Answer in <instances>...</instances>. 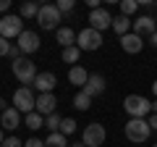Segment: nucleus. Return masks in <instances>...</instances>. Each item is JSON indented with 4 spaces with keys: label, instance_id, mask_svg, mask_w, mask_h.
I'll list each match as a JSON object with an SVG mask.
<instances>
[{
    "label": "nucleus",
    "instance_id": "obj_1",
    "mask_svg": "<svg viewBox=\"0 0 157 147\" xmlns=\"http://www.w3.org/2000/svg\"><path fill=\"white\" fill-rule=\"evenodd\" d=\"M126 139L134 142V145H141V142L149 139L152 134V126L147 124V118H128V124H126Z\"/></svg>",
    "mask_w": 157,
    "mask_h": 147
},
{
    "label": "nucleus",
    "instance_id": "obj_2",
    "mask_svg": "<svg viewBox=\"0 0 157 147\" xmlns=\"http://www.w3.org/2000/svg\"><path fill=\"white\" fill-rule=\"evenodd\" d=\"M123 108L131 118H147V116H152V100H147L141 95H128L123 100Z\"/></svg>",
    "mask_w": 157,
    "mask_h": 147
},
{
    "label": "nucleus",
    "instance_id": "obj_3",
    "mask_svg": "<svg viewBox=\"0 0 157 147\" xmlns=\"http://www.w3.org/2000/svg\"><path fill=\"white\" fill-rule=\"evenodd\" d=\"M63 13L58 11V6H42L37 13V24L39 29H45V32H58L60 29V21H63Z\"/></svg>",
    "mask_w": 157,
    "mask_h": 147
},
{
    "label": "nucleus",
    "instance_id": "obj_4",
    "mask_svg": "<svg viewBox=\"0 0 157 147\" xmlns=\"http://www.w3.org/2000/svg\"><path fill=\"white\" fill-rule=\"evenodd\" d=\"M13 76H16L24 87H29V84H34V79L39 76V71H37V66H34L29 58H18V61H13Z\"/></svg>",
    "mask_w": 157,
    "mask_h": 147
},
{
    "label": "nucleus",
    "instance_id": "obj_5",
    "mask_svg": "<svg viewBox=\"0 0 157 147\" xmlns=\"http://www.w3.org/2000/svg\"><path fill=\"white\" fill-rule=\"evenodd\" d=\"M13 108H16L18 113H34L37 110V97H34V92L29 89V87H18L16 92H13Z\"/></svg>",
    "mask_w": 157,
    "mask_h": 147
},
{
    "label": "nucleus",
    "instance_id": "obj_6",
    "mask_svg": "<svg viewBox=\"0 0 157 147\" xmlns=\"http://www.w3.org/2000/svg\"><path fill=\"white\" fill-rule=\"evenodd\" d=\"M24 34V21L21 16H16V13H6V16L0 18V37H6V40H13V37H21Z\"/></svg>",
    "mask_w": 157,
    "mask_h": 147
},
{
    "label": "nucleus",
    "instance_id": "obj_7",
    "mask_svg": "<svg viewBox=\"0 0 157 147\" xmlns=\"http://www.w3.org/2000/svg\"><path fill=\"white\" fill-rule=\"evenodd\" d=\"M76 47H78L81 53L100 50V47H102V34H100V32H94L92 26L81 29V32H78V37H76Z\"/></svg>",
    "mask_w": 157,
    "mask_h": 147
},
{
    "label": "nucleus",
    "instance_id": "obj_8",
    "mask_svg": "<svg viewBox=\"0 0 157 147\" xmlns=\"http://www.w3.org/2000/svg\"><path fill=\"white\" fill-rule=\"evenodd\" d=\"M105 137H107V131H105V126H102V124H89L84 129L81 142H84L86 147H100L102 142H105Z\"/></svg>",
    "mask_w": 157,
    "mask_h": 147
},
{
    "label": "nucleus",
    "instance_id": "obj_9",
    "mask_svg": "<svg viewBox=\"0 0 157 147\" xmlns=\"http://www.w3.org/2000/svg\"><path fill=\"white\" fill-rule=\"evenodd\" d=\"M89 26L94 29V32H105V29L113 26V16L110 11H105V8H97V11H89Z\"/></svg>",
    "mask_w": 157,
    "mask_h": 147
},
{
    "label": "nucleus",
    "instance_id": "obj_10",
    "mask_svg": "<svg viewBox=\"0 0 157 147\" xmlns=\"http://www.w3.org/2000/svg\"><path fill=\"white\" fill-rule=\"evenodd\" d=\"M105 89H107L105 76H102V74H89V81L84 84L81 92H86L89 97H100V95H105Z\"/></svg>",
    "mask_w": 157,
    "mask_h": 147
},
{
    "label": "nucleus",
    "instance_id": "obj_11",
    "mask_svg": "<svg viewBox=\"0 0 157 147\" xmlns=\"http://www.w3.org/2000/svg\"><path fill=\"white\" fill-rule=\"evenodd\" d=\"M18 47H21L24 55L37 53V50H39V34H37V32H29V29H24V34L18 37Z\"/></svg>",
    "mask_w": 157,
    "mask_h": 147
},
{
    "label": "nucleus",
    "instance_id": "obj_12",
    "mask_svg": "<svg viewBox=\"0 0 157 147\" xmlns=\"http://www.w3.org/2000/svg\"><path fill=\"white\" fill-rule=\"evenodd\" d=\"M155 32H157V21L152 16H139L134 21V34H139L141 40H144V37H152Z\"/></svg>",
    "mask_w": 157,
    "mask_h": 147
},
{
    "label": "nucleus",
    "instance_id": "obj_13",
    "mask_svg": "<svg viewBox=\"0 0 157 147\" xmlns=\"http://www.w3.org/2000/svg\"><path fill=\"white\" fill-rule=\"evenodd\" d=\"M55 108H58V100L52 92H47V95H39L37 97V113L42 116V118H47V116L55 113Z\"/></svg>",
    "mask_w": 157,
    "mask_h": 147
},
{
    "label": "nucleus",
    "instance_id": "obj_14",
    "mask_svg": "<svg viewBox=\"0 0 157 147\" xmlns=\"http://www.w3.org/2000/svg\"><path fill=\"white\" fill-rule=\"evenodd\" d=\"M55 84H58V79H55V74H52V71H42L37 79H34V89H39V95L52 92V89H55Z\"/></svg>",
    "mask_w": 157,
    "mask_h": 147
},
{
    "label": "nucleus",
    "instance_id": "obj_15",
    "mask_svg": "<svg viewBox=\"0 0 157 147\" xmlns=\"http://www.w3.org/2000/svg\"><path fill=\"white\" fill-rule=\"evenodd\" d=\"M121 47H123L128 55H136V53H141V47H144V40H141L139 34L128 32V34H123V37H121Z\"/></svg>",
    "mask_w": 157,
    "mask_h": 147
},
{
    "label": "nucleus",
    "instance_id": "obj_16",
    "mask_svg": "<svg viewBox=\"0 0 157 147\" xmlns=\"http://www.w3.org/2000/svg\"><path fill=\"white\" fill-rule=\"evenodd\" d=\"M0 124L6 126L8 131H13V129H18V126H21V113H18L16 108H8V110H3V113H0Z\"/></svg>",
    "mask_w": 157,
    "mask_h": 147
},
{
    "label": "nucleus",
    "instance_id": "obj_17",
    "mask_svg": "<svg viewBox=\"0 0 157 147\" xmlns=\"http://www.w3.org/2000/svg\"><path fill=\"white\" fill-rule=\"evenodd\" d=\"M68 81H71L73 87H81V89H84V84L89 81V71H86L84 66H71V71H68Z\"/></svg>",
    "mask_w": 157,
    "mask_h": 147
},
{
    "label": "nucleus",
    "instance_id": "obj_18",
    "mask_svg": "<svg viewBox=\"0 0 157 147\" xmlns=\"http://www.w3.org/2000/svg\"><path fill=\"white\" fill-rule=\"evenodd\" d=\"M55 37H58V42L63 45V50H66V47H73V45H76V37H78V34L73 32L71 26H60V29L55 32Z\"/></svg>",
    "mask_w": 157,
    "mask_h": 147
},
{
    "label": "nucleus",
    "instance_id": "obj_19",
    "mask_svg": "<svg viewBox=\"0 0 157 147\" xmlns=\"http://www.w3.org/2000/svg\"><path fill=\"white\" fill-rule=\"evenodd\" d=\"M131 24H134V21H131L128 16H115V18H113V29H115L118 37L128 34V32H131Z\"/></svg>",
    "mask_w": 157,
    "mask_h": 147
},
{
    "label": "nucleus",
    "instance_id": "obj_20",
    "mask_svg": "<svg viewBox=\"0 0 157 147\" xmlns=\"http://www.w3.org/2000/svg\"><path fill=\"white\" fill-rule=\"evenodd\" d=\"M45 147H71V145H68V137H63L60 131H55V134H50L45 139Z\"/></svg>",
    "mask_w": 157,
    "mask_h": 147
},
{
    "label": "nucleus",
    "instance_id": "obj_21",
    "mask_svg": "<svg viewBox=\"0 0 157 147\" xmlns=\"http://www.w3.org/2000/svg\"><path fill=\"white\" fill-rule=\"evenodd\" d=\"M60 58H63V63H73V66H78V58H81V50H78L76 45H73V47H66Z\"/></svg>",
    "mask_w": 157,
    "mask_h": 147
},
{
    "label": "nucleus",
    "instance_id": "obj_22",
    "mask_svg": "<svg viewBox=\"0 0 157 147\" xmlns=\"http://www.w3.org/2000/svg\"><path fill=\"white\" fill-rule=\"evenodd\" d=\"M73 108H76V110H89L92 108V97L86 95V92H78V95L73 97Z\"/></svg>",
    "mask_w": 157,
    "mask_h": 147
},
{
    "label": "nucleus",
    "instance_id": "obj_23",
    "mask_svg": "<svg viewBox=\"0 0 157 147\" xmlns=\"http://www.w3.org/2000/svg\"><path fill=\"white\" fill-rule=\"evenodd\" d=\"M39 8H42V6H37V3H24L21 11H18V16H21V18H37Z\"/></svg>",
    "mask_w": 157,
    "mask_h": 147
},
{
    "label": "nucleus",
    "instance_id": "obj_24",
    "mask_svg": "<svg viewBox=\"0 0 157 147\" xmlns=\"http://www.w3.org/2000/svg\"><path fill=\"white\" fill-rule=\"evenodd\" d=\"M139 11V3H136V0H123V3H121V16H134V13Z\"/></svg>",
    "mask_w": 157,
    "mask_h": 147
},
{
    "label": "nucleus",
    "instance_id": "obj_25",
    "mask_svg": "<svg viewBox=\"0 0 157 147\" xmlns=\"http://www.w3.org/2000/svg\"><path fill=\"white\" fill-rule=\"evenodd\" d=\"M26 126L37 131V129H42V126H45V118H42V116L34 110V113H29V116H26Z\"/></svg>",
    "mask_w": 157,
    "mask_h": 147
},
{
    "label": "nucleus",
    "instance_id": "obj_26",
    "mask_svg": "<svg viewBox=\"0 0 157 147\" xmlns=\"http://www.w3.org/2000/svg\"><path fill=\"white\" fill-rule=\"evenodd\" d=\"M60 121H63L60 116H58V113H52V116H47V118H45V126L52 131V134H55V131H60Z\"/></svg>",
    "mask_w": 157,
    "mask_h": 147
},
{
    "label": "nucleus",
    "instance_id": "obj_27",
    "mask_svg": "<svg viewBox=\"0 0 157 147\" xmlns=\"http://www.w3.org/2000/svg\"><path fill=\"white\" fill-rule=\"evenodd\" d=\"M73 131H76V121L73 118H63L60 121V134L68 137V134H73Z\"/></svg>",
    "mask_w": 157,
    "mask_h": 147
},
{
    "label": "nucleus",
    "instance_id": "obj_28",
    "mask_svg": "<svg viewBox=\"0 0 157 147\" xmlns=\"http://www.w3.org/2000/svg\"><path fill=\"white\" fill-rule=\"evenodd\" d=\"M55 6H58V11H60V13H71L73 11V0H58Z\"/></svg>",
    "mask_w": 157,
    "mask_h": 147
},
{
    "label": "nucleus",
    "instance_id": "obj_29",
    "mask_svg": "<svg viewBox=\"0 0 157 147\" xmlns=\"http://www.w3.org/2000/svg\"><path fill=\"white\" fill-rule=\"evenodd\" d=\"M0 147H24V142L18 139V137H8V139L3 142V145H0Z\"/></svg>",
    "mask_w": 157,
    "mask_h": 147
},
{
    "label": "nucleus",
    "instance_id": "obj_30",
    "mask_svg": "<svg viewBox=\"0 0 157 147\" xmlns=\"http://www.w3.org/2000/svg\"><path fill=\"white\" fill-rule=\"evenodd\" d=\"M11 47H13V45L6 40V37H0V58H3V55H8V53H11Z\"/></svg>",
    "mask_w": 157,
    "mask_h": 147
},
{
    "label": "nucleus",
    "instance_id": "obj_31",
    "mask_svg": "<svg viewBox=\"0 0 157 147\" xmlns=\"http://www.w3.org/2000/svg\"><path fill=\"white\" fill-rule=\"evenodd\" d=\"M24 147H45V139H37V137H32V139L24 142Z\"/></svg>",
    "mask_w": 157,
    "mask_h": 147
},
{
    "label": "nucleus",
    "instance_id": "obj_32",
    "mask_svg": "<svg viewBox=\"0 0 157 147\" xmlns=\"http://www.w3.org/2000/svg\"><path fill=\"white\" fill-rule=\"evenodd\" d=\"M147 124L152 126V131H157V113H152L149 118H147Z\"/></svg>",
    "mask_w": 157,
    "mask_h": 147
},
{
    "label": "nucleus",
    "instance_id": "obj_33",
    "mask_svg": "<svg viewBox=\"0 0 157 147\" xmlns=\"http://www.w3.org/2000/svg\"><path fill=\"white\" fill-rule=\"evenodd\" d=\"M11 8V0H0V11H8Z\"/></svg>",
    "mask_w": 157,
    "mask_h": 147
},
{
    "label": "nucleus",
    "instance_id": "obj_34",
    "mask_svg": "<svg viewBox=\"0 0 157 147\" xmlns=\"http://www.w3.org/2000/svg\"><path fill=\"white\" fill-rule=\"evenodd\" d=\"M141 6H144V8H155L157 3H155V0H141Z\"/></svg>",
    "mask_w": 157,
    "mask_h": 147
},
{
    "label": "nucleus",
    "instance_id": "obj_35",
    "mask_svg": "<svg viewBox=\"0 0 157 147\" xmlns=\"http://www.w3.org/2000/svg\"><path fill=\"white\" fill-rule=\"evenodd\" d=\"M149 42H152V47H157V32H155V34L149 37Z\"/></svg>",
    "mask_w": 157,
    "mask_h": 147
},
{
    "label": "nucleus",
    "instance_id": "obj_36",
    "mask_svg": "<svg viewBox=\"0 0 157 147\" xmlns=\"http://www.w3.org/2000/svg\"><path fill=\"white\" fill-rule=\"evenodd\" d=\"M6 142V131H3V126H0V145Z\"/></svg>",
    "mask_w": 157,
    "mask_h": 147
},
{
    "label": "nucleus",
    "instance_id": "obj_37",
    "mask_svg": "<svg viewBox=\"0 0 157 147\" xmlns=\"http://www.w3.org/2000/svg\"><path fill=\"white\" fill-rule=\"evenodd\" d=\"M71 147H86V145H84V142H73Z\"/></svg>",
    "mask_w": 157,
    "mask_h": 147
},
{
    "label": "nucleus",
    "instance_id": "obj_38",
    "mask_svg": "<svg viewBox=\"0 0 157 147\" xmlns=\"http://www.w3.org/2000/svg\"><path fill=\"white\" fill-rule=\"evenodd\" d=\"M152 113H157V100H155V102H152Z\"/></svg>",
    "mask_w": 157,
    "mask_h": 147
},
{
    "label": "nucleus",
    "instance_id": "obj_39",
    "mask_svg": "<svg viewBox=\"0 0 157 147\" xmlns=\"http://www.w3.org/2000/svg\"><path fill=\"white\" fill-rule=\"evenodd\" d=\"M152 92H155V95H157V81H155V84H152Z\"/></svg>",
    "mask_w": 157,
    "mask_h": 147
},
{
    "label": "nucleus",
    "instance_id": "obj_40",
    "mask_svg": "<svg viewBox=\"0 0 157 147\" xmlns=\"http://www.w3.org/2000/svg\"><path fill=\"white\" fill-rule=\"evenodd\" d=\"M152 147H157V145H152Z\"/></svg>",
    "mask_w": 157,
    "mask_h": 147
}]
</instances>
